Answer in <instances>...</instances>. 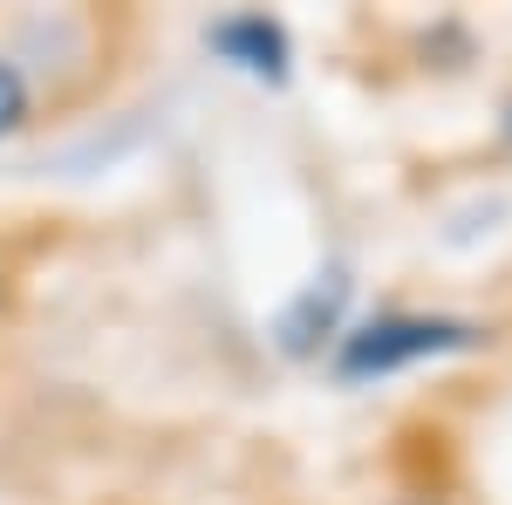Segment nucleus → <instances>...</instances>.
<instances>
[{"label": "nucleus", "instance_id": "f257e3e1", "mask_svg": "<svg viewBox=\"0 0 512 505\" xmlns=\"http://www.w3.org/2000/svg\"><path fill=\"white\" fill-rule=\"evenodd\" d=\"M492 349V328L472 314H431V308H383L369 321H349L342 342L328 349L335 383H383L403 369H424L444 355H478Z\"/></svg>", "mask_w": 512, "mask_h": 505}, {"label": "nucleus", "instance_id": "f03ea898", "mask_svg": "<svg viewBox=\"0 0 512 505\" xmlns=\"http://www.w3.org/2000/svg\"><path fill=\"white\" fill-rule=\"evenodd\" d=\"M349 301H355V280L342 260H328L315 280H301L294 287V301L274 314V349L294 355V362H308V355H328L342 342V328H349Z\"/></svg>", "mask_w": 512, "mask_h": 505}, {"label": "nucleus", "instance_id": "7ed1b4c3", "mask_svg": "<svg viewBox=\"0 0 512 505\" xmlns=\"http://www.w3.org/2000/svg\"><path fill=\"white\" fill-rule=\"evenodd\" d=\"M205 48H212L226 69H239L246 82H267V89H280V82L294 76V35H287V21L267 14V7H233V14H219V21L205 28Z\"/></svg>", "mask_w": 512, "mask_h": 505}, {"label": "nucleus", "instance_id": "20e7f679", "mask_svg": "<svg viewBox=\"0 0 512 505\" xmlns=\"http://www.w3.org/2000/svg\"><path fill=\"white\" fill-rule=\"evenodd\" d=\"M28 123H35V82H28V69L14 55H0V144L21 137Z\"/></svg>", "mask_w": 512, "mask_h": 505}, {"label": "nucleus", "instance_id": "39448f33", "mask_svg": "<svg viewBox=\"0 0 512 505\" xmlns=\"http://www.w3.org/2000/svg\"><path fill=\"white\" fill-rule=\"evenodd\" d=\"M7 301H14V280H7V267H0V314H7Z\"/></svg>", "mask_w": 512, "mask_h": 505}, {"label": "nucleus", "instance_id": "423d86ee", "mask_svg": "<svg viewBox=\"0 0 512 505\" xmlns=\"http://www.w3.org/2000/svg\"><path fill=\"white\" fill-rule=\"evenodd\" d=\"M506 137H512V103H506Z\"/></svg>", "mask_w": 512, "mask_h": 505}]
</instances>
